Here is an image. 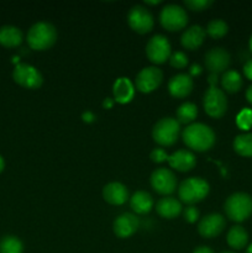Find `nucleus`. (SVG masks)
Segmentation results:
<instances>
[{"mask_svg": "<svg viewBox=\"0 0 252 253\" xmlns=\"http://www.w3.org/2000/svg\"><path fill=\"white\" fill-rule=\"evenodd\" d=\"M182 138L188 147L198 152L210 150L216 140L212 128L202 123H193L188 125L183 130Z\"/></svg>", "mask_w": 252, "mask_h": 253, "instance_id": "nucleus-1", "label": "nucleus"}, {"mask_svg": "<svg viewBox=\"0 0 252 253\" xmlns=\"http://www.w3.org/2000/svg\"><path fill=\"white\" fill-rule=\"evenodd\" d=\"M57 30L51 22L39 21L30 27L27 32V43L32 49L44 51L56 43Z\"/></svg>", "mask_w": 252, "mask_h": 253, "instance_id": "nucleus-2", "label": "nucleus"}, {"mask_svg": "<svg viewBox=\"0 0 252 253\" xmlns=\"http://www.w3.org/2000/svg\"><path fill=\"white\" fill-rule=\"evenodd\" d=\"M224 210L226 216L232 221H245L252 215V197L247 193H234L225 202Z\"/></svg>", "mask_w": 252, "mask_h": 253, "instance_id": "nucleus-3", "label": "nucleus"}, {"mask_svg": "<svg viewBox=\"0 0 252 253\" xmlns=\"http://www.w3.org/2000/svg\"><path fill=\"white\" fill-rule=\"evenodd\" d=\"M209 183L200 177H190L183 180L178 188V197L185 204H197L209 194Z\"/></svg>", "mask_w": 252, "mask_h": 253, "instance_id": "nucleus-4", "label": "nucleus"}, {"mask_svg": "<svg viewBox=\"0 0 252 253\" xmlns=\"http://www.w3.org/2000/svg\"><path fill=\"white\" fill-rule=\"evenodd\" d=\"M180 133V124L174 118H163L155 124L152 137L158 145L172 146L178 141Z\"/></svg>", "mask_w": 252, "mask_h": 253, "instance_id": "nucleus-5", "label": "nucleus"}, {"mask_svg": "<svg viewBox=\"0 0 252 253\" xmlns=\"http://www.w3.org/2000/svg\"><path fill=\"white\" fill-rule=\"evenodd\" d=\"M160 21L168 31H179L188 24V14L180 5L168 4L161 10Z\"/></svg>", "mask_w": 252, "mask_h": 253, "instance_id": "nucleus-6", "label": "nucleus"}, {"mask_svg": "<svg viewBox=\"0 0 252 253\" xmlns=\"http://www.w3.org/2000/svg\"><path fill=\"white\" fill-rule=\"evenodd\" d=\"M205 113L214 119H220L225 115L227 110V99L224 90L217 86H210L204 94L203 100Z\"/></svg>", "mask_w": 252, "mask_h": 253, "instance_id": "nucleus-7", "label": "nucleus"}, {"mask_svg": "<svg viewBox=\"0 0 252 253\" xmlns=\"http://www.w3.org/2000/svg\"><path fill=\"white\" fill-rule=\"evenodd\" d=\"M12 78L19 85L27 89H39L43 83L41 72L29 63L17 64L12 71Z\"/></svg>", "mask_w": 252, "mask_h": 253, "instance_id": "nucleus-8", "label": "nucleus"}, {"mask_svg": "<svg viewBox=\"0 0 252 253\" xmlns=\"http://www.w3.org/2000/svg\"><path fill=\"white\" fill-rule=\"evenodd\" d=\"M170 49L172 48L167 37L163 35H155L146 44V56L155 64L165 63L172 54Z\"/></svg>", "mask_w": 252, "mask_h": 253, "instance_id": "nucleus-9", "label": "nucleus"}, {"mask_svg": "<svg viewBox=\"0 0 252 253\" xmlns=\"http://www.w3.org/2000/svg\"><path fill=\"white\" fill-rule=\"evenodd\" d=\"M128 26L137 34H147L152 30L153 24V15L148 9H146L142 5H135L128 10L127 14Z\"/></svg>", "mask_w": 252, "mask_h": 253, "instance_id": "nucleus-10", "label": "nucleus"}, {"mask_svg": "<svg viewBox=\"0 0 252 253\" xmlns=\"http://www.w3.org/2000/svg\"><path fill=\"white\" fill-rule=\"evenodd\" d=\"M151 187L161 195H169L177 188V177L167 168H158L153 170L150 178Z\"/></svg>", "mask_w": 252, "mask_h": 253, "instance_id": "nucleus-11", "label": "nucleus"}, {"mask_svg": "<svg viewBox=\"0 0 252 253\" xmlns=\"http://www.w3.org/2000/svg\"><path fill=\"white\" fill-rule=\"evenodd\" d=\"M162 79L163 73L160 68L155 66L145 67L136 76L135 85L138 91L147 94L156 90L162 83Z\"/></svg>", "mask_w": 252, "mask_h": 253, "instance_id": "nucleus-12", "label": "nucleus"}, {"mask_svg": "<svg viewBox=\"0 0 252 253\" xmlns=\"http://www.w3.org/2000/svg\"><path fill=\"white\" fill-rule=\"evenodd\" d=\"M205 67L212 74L225 73L231 63V56L229 52L222 47L210 48L204 56Z\"/></svg>", "mask_w": 252, "mask_h": 253, "instance_id": "nucleus-13", "label": "nucleus"}, {"mask_svg": "<svg viewBox=\"0 0 252 253\" xmlns=\"http://www.w3.org/2000/svg\"><path fill=\"white\" fill-rule=\"evenodd\" d=\"M226 226V220L221 214L212 212L203 217L198 224V232L205 239H212L221 234Z\"/></svg>", "mask_w": 252, "mask_h": 253, "instance_id": "nucleus-14", "label": "nucleus"}, {"mask_svg": "<svg viewBox=\"0 0 252 253\" xmlns=\"http://www.w3.org/2000/svg\"><path fill=\"white\" fill-rule=\"evenodd\" d=\"M138 227H140V221L136 215L131 212H124L114 220L113 231L120 239H127L137 231Z\"/></svg>", "mask_w": 252, "mask_h": 253, "instance_id": "nucleus-15", "label": "nucleus"}, {"mask_svg": "<svg viewBox=\"0 0 252 253\" xmlns=\"http://www.w3.org/2000/svg\"><path fill=\"white\" fill-rule=\"evenodd\" d=\"M193 78L188 73H178L168 82V91L174 98H185L193 90Z\"/></svg>", "mask_w": 252, "mask_h": 253, "instance_id": "nucleus-16", "label": "nucleus"}, {"mask_svg": "<svg viewBox=\"0 0 252 253\" xmlns=\"http://www.w3.org/2000/svg\"><path fill=\"white\" fill-rule=\"evenodd\" d=\"M168 163L172 168L179 172H189L197 165V158L194 153L189 150H178L168 156Z\"/></svg>", "mask_w": 252, "mask_h": 253, "instance_id": "nucleus-17", "label": "nucleus"}, {"mask_svg": "<svg viewBox=\"0 0 252 253\" xmlns=\"http://www.w3.org/2000/svg\"><path fill=\"white\" fill-rule=\"evenodd\" d=\"M103 198L111 205H123L128 199V190L126 185L120 182L108 183L103 188Z\"/></svg>", "mask_w": 252, "mask_h": 253, "instance_id": "nucleus-18", "label": "nucleus"}, {"mask_svg": "<svg viewBox=\"0 0 252 253\" xmlns=\"http://www.w3.org/2000/svg\"><path fill=\"white\" fill-rule=\"evenodd\" d=\"M114 100L119 104H127L130 103L135 95V85L128 78L121 77L116 79L113 85Z\"/></svg>", "mask_w": 252, "mask_h": 253, "instance_id": "nucleus-19", "label": "nucleus"}, {"mask_svg": "<svg viewBox=\"0 0 252 253\" xmlns=\"http://www.w3.org/2000/svg\"><path fill=\"white\" fill-rule=\"evenodd\" d=\"M204 39L205 30L199 25H193L183 32L182 37H180V43L184 48L193 51V49H197L198 47L202 46Z\"/></svg>", "mask_w": 252, "mask_h": 253, "instance_id": "nucleus-20", "label": "nucleus"}, {"mask_svg": "<svg viewBox=\"0 0 252 253\" xmlns=\"http://www.w3.org/2000/svg\"><path fill=\"white\" fill-rule=\"evenodd\" d=\"M157 214L163 219H174L182 212V204L173 197H165L156 204Z\"/></svg>", "mask_w": 252, "mask_h": 253, "instance_id": "nucleus-21", "label": "nucleus"}, {"mask_svg": "<svg viewBox=\"0 0 252 253\" xmlns=\"http://www.w3.org/2000/svg\"><path fill=\"white\" fill-rule=\"evenodd\" d=\"M153 198L150 193L145 192V190H138V192L133 193L132 197L130 198V207L133 212L138 215H145L152 210Z\"/></svg>", "mask_w": 252, "mask_h": 253, "instance_id": "nucleus-22", "label": "nucleus"}, {"mask_svg": "<svg viewBox=\"0 0 252 253\" xmlns=\"http://www.w3.org/2000/svg\"><path fill=\"white\" fill-rule=\"evenodd\" d=\"M22 42V32L19 27L4 25L0 27V43L5 47H16Z\"/></svg>", "mask_w": 252, "mask_h": 253, "instance_id": "nucleus-23", "label": "nucleus"}, {"mask_svg": "<svg viewBox=\"0 0 252 253\" xmlns=\"http://www.w3.org/2000/svg\"><path fill=\"white\" fill-rule=\"evenodd\" d=\"M227 245L234 250H242L247 246L249 242V234L246 230L240 225H235L229 230L226 236Z\"/></svg>", "mask_w": 252, "mask_h": 253, "instance_id": "nucleus-24", "label": "nucleus"}, {"mask_svg": "<svg viewBox=\"0 0 252 253\" xmlns=\"http://www.w3.org/2000/svg\"><path fill=\"white\" fill-rule=\"evenodd\" d=\"M222 89L230 94L237 93L242 88V77L236 71H226L220 79Z\"/></svg>", "mask_w": 252, "mask_h": 253, "instance_id": "nucleus-25", "label": "nucleus"}, {"mask_svg": "<svg viewBox=\"0 0 252 253\" xmlns=\"http://www.w3.org/2000/svg\"><path fill=\"white\" fill-rule=\"evenodd\" d=\"M234 150L242 157H252V132L237 135L234 140Z\"/></svg>", "mask_w": 252, "mask_h": 253, "instance_id": "nucleus-26", "label": "nucleus"}, {"mask_svg": "<svg viewBox=\"0 0 252 253\" xmlns=\"http://www.w3.org/2000/svg\"><path fill=\"white\" fill-rule=\"evenodd\" d=\"M175 115H177L178 123L189 124L190 125V124L195 120V118H197L198 108L195 104L187 101V103H183L182 105L178 106Z\"/></svg>", "mask_w": 252, "mask_h": 253, "instance_id": "nucleus-27", "label": "nucleus"}, {"mask_svg": "<svg viewBox=\"0 0 252 253\" xmlns=\"http://www.w3.org/2000/svg\"><path fill=\"white\" fill-rule=\"evenodd\" d=\"M24 245L19 237L6 235L0 240V253H22Z\"/></svg>", "mask_w": 252, "mask_h": 253, "instance_id": "nucleus-28", "label": "nucleus"}, {"mask_svg": "<svg viewBox=\"0 0 252 253\" xmlns=\"http://www.w3.org/2000/svg\"><path fill=\"white\" fill-rule=\"evenodd\" d=\"M229 31V26H227L226 22L221 19H214L211 21H209L207 26V34L209 35L211 39H221Z\"/></svg>", "mask_w": 252, "mask_h": 253, "instance_id": "nucleus-29", "label": "nucleus"}, {"mask_svg": "<svg viewBox=\"0 0 252 253\" xmlns=\"http://www.w3.org/2000/svg\"><path fill=\"white\" fill-rule=\"evenodd\" d=\"M168 61H169L170 66L172 67H174V68H177V69H182V68H184V67H187L188 56L184 53V52L175 51L170 54V57Z\"/></svg>", "mask_w": 252, "mask_h": 253, "instance_id": "nucleus-30", "label": "nucleus"}, {"mask_svg": "<svg viewBox=\"0 0 252 253\" xmlns=\"http://www.w3.org/2000/svg\"><path fill=\"white\" fill-rule=\"evenodd\" d=\"M236 123L240 128H242V130H249L252 126V110H250V109H244V110L237 115Z\"/></svg>", "mask_w": 252, "mask_h": 253, "instance_id": "nucleus-31", "label": "nucleus"}, {"mask_svg": "<svg viewBox=\"0 0 252 253\" xmlns=\"http://www.w3.org/2000/svg\"><path fill=\"white\" fill-rule=\"evenodd\" d=\"M184 4L192 11H203L212 4V0H184Z\"/></svg>", "mask_w": 252, "mask_h": 253, "instance_id": "nucleus-32", "label": "nucleus"}, {"mask_svg": "<svg viewBox=\"0 0 252 253\" xmlns=\"http://www.w3.org/2000/svg\"><path fill=\"white\" fill-rule=\"evenodd\" d=\"M168 156L169 155H168V153L161 147L153 148L150 153L151 161L155 163H162V162H165V161H168Z\"/></svg>", "mask_w": 252, "mask_h": 253, "instance_id": "nucleus-33", "label": "nucleus"}, {"mask_svg": "<svg viewBox=\"0 0 252 253\" xmlns=\"http://www.w3.org/2000/svg\"><path fill=\"white\" fill-rule=\"evenodd\" d=\"M183 216H184L185 221L189 222V224H193V222H195L199 219V210L195 207H193V205H189L183 211Z\"/></svg>", "mask_w": 252, "mask_h": 253, "instance_id": "nucleus-34", "label": "nucleus"}, {"mask_svg": "<svg viewBox=\"0 0 252 253\" xmlns=\"http://www.w3.org/2000/svg\"><path fill=\"white\" fill-rule=\"evenodd\" d=\"M244 74L247 79L252 81V58L245 63L244 66Z\"/></svg>", "mask_w": 252, "mask_h": 253, "instance_id": "nucleus-35", "label": "nucleus"}, {"mask_svg": "<svg viewBox=\"0 0 252 253\" xmlns=\"http://www.w3.org/2000/svg\"><path fill=\"white\" fill-rule=\"evenodd\" d=\"M203 72V68H202V66H200V64H198V63H194V64H192V66H190V69H189V76L192 77H197V76H199L200 73H202Z\"/></svg>", "mask_w": 252, "mask_h": 253, "instance_id": "nucleus-36", "label": "nucleus"}, {"mask_svg": "<svg viewBox=\"0 0 252 253\" xmlns=\"http://www.w3.org/2000/svg\"><path fill=\"white\" fill-rule=\"evenodd\" d=\"M193 253H214V251L208 246H199L193 251Z\"/></svg>", "mask_w": 252, "mask_h": 253, "instance_id": "nucleus-37", "label": "nucleus"}, {"mask_svg": "<svg viewBox=\"0 0 252 253\" xmlns=\"http://www.w3.org/2000/svg\"><path fill=\"white\" fill-rule=\"evenodd\" d=\"M94 119H95V116L90 111H86V113L83 114V120L86 121V123H91V121H94Z\"/></svg>", "mask_w": 252, "mask_h": 253, "instance_id": "nucleus-38", "label": "nucleus"}, {"mask_svg": "<svg viewBox=\"0 0 252 253\" xmlns=\"http://www.w3.org/2000/svg\"><path fill=\"white\" fill-rule=\"evenodd\" d=\"M216 83H217V74L210 73V76H209L210 86H216Z\"/></svg>", "mask_w": 252, "mask_h": 253, "instance_id": "nucleus-39", "label": "nucleus"}, {"mask_svg": "<svg viewBox=\"0 0 252 253\" xmlns=\"http://www.w3.org/2000/svg\"><path fill=\"white\" fill-rule=\"evenodd\" d=\"M246 99L250 104L252 105V85H250L246 90Z\"/></svg>", "mask_w": 252, "mask_h": 253, "instance_id": "nucleus-40", "label": "nucleus"}, {"mask_svg": "<svg viewBox=\"0 0 252 253\" xmlns=\"http://www.w3.org/2000/svg\"><path fill=\"white\" fill-rule=\"evenodd\" d=\"M113 104H114V101L111 100L110 98H106L105 100H104L103 105H104V108H106V109H110L111 106H113Z\"/></svg>", "mask_w": 252, "mask_h": 253, "instance_id": "nucleus-41", "label": "nucleus"}, {"mask_svg": "<svg viewBox=\"0 0 252 253\" xmlns=\"http://www.w3.org/2000/svg\"><path fill=\"white\" fill-rule=\"evenodd\" d=\"M4 167H5V162H4V158L1 157V156H0V172H1L2 169H4Z\"/></svg>", "mask_w": 252, "mask_h": 253, "instance_id": "nucleus-42", "label": "nucleus"}, {"mask_svg": "<svg viewBox=\"0 0 252 253\" xmlns=\"http://www.w3.org/2000/svg\"><path fill=\"white\" fill-rule=\"evenodd\" d=\"M146 2V5H157V4H160L161 1H145Z\"/></svg>", "mask_w": 252, "mask_h": 253, "instance_id": "nucleus-43", "label": "nucleus"}, {"mask_svg": "<svg viewBox=\"0 0 252 253\" xmlns=\"http://www.w3.org/2000/svg\"><path fill=\"white\" fill-rule=\"evenodd\" d=\"M246 253H252V244L250 245L249 247H247V250H246Z\"/></svg>", "mask_w": 252, "mask_h": 253, "instance_id": "nucleus-44", "label": "nucleus"}, {"mask_svg": "<svg viewBox=\"0 0 252 253\" xmlns=\"http://www.w3.org/2000/svg\"><path fill=\"white\" fill-rule=\"evenodd\" d=\"M249 46H250V49H251V52H252V35H251V37H250V42H249Z\"/></svg>", "mask_w": 252, "mask_h": 253, "instance_id": "nucleus-45", "label": "nucleus"}, {"mask_svg": "<svg viewBox=\"0 0 252 253\" xmlns=\"http://www.w3.org/2000/svg\"><path fill=\"white\" fill-rule=\"evenodd\" d=\"M221 253H235V252H229V251H225V252H221Z\"/></svg>", "mask_w": 252, "mask_h": 253, "instance_id": "nucleus-46", "label": "nucleus"}]
</instances>
